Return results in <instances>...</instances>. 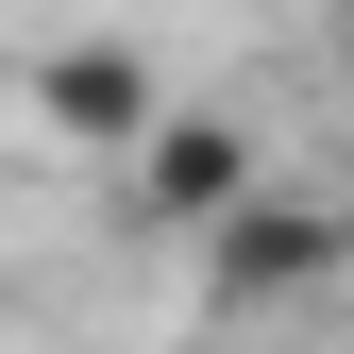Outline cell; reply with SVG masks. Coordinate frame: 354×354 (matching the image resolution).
I'll list each match as a JSON object with an SVG mask.
<instances>
[{"instance_id": "cell-1", "label": "cell", "mask_w": 354, "mask_h": 354, "mask_svg": "<svg viewBox=\"0 0 354 354\" xmlns=\"http://www.w3.org/2000/svg\"><path fill=\"white\" fill-rule=\"evenodd\" d=\"M118 203H136L152 236H186V253H203L236 203H270V136H253V118H219V102H169V118H152V152L118 169Z\"/></svg>"}, {"instance_id": "cell-2", "label": "cell", "mask_w": 354, "mask_h": 354, "mask_svg": "<svg viewBox=\"0 0 354 354\" xmlns=\"http://www.w3.org/2000/svg\"><path fill=\"white\" fill-rule=\"evenodd\" d=\"M17 102H34V136L136 169V152H152V118H169V68L136 51V34H51V51L17 68Z\"/></svg>"}, {"instance_id": "cell-3", "label": "cell", "mask_w": 354, "mask_h": 354, "mask_svg": "<svg viewBox=\"0 0 354 354\" xmlns=\"http://www.w3.org/2000/svg\"><path fill=\"white\" fill-rule=\"evenodd\" d=\"M337 270H354V219H337V203H304V186L236 203V219L203 236V287L236 304V321H270V304H321Z\"/></svg>"}, {"instance_id": "cell-4", "label": "cell", "mask_w": 354, "mask_h": 354, "mask_svg": "<svg viewBox=\"0 0 354 354\" xmlns=\"http://www.w3.org/2000/svg\"><path fill=\"white\" fill-rule=\"evenodd\" d=\"M337 84H354V17H337Z\"/></svg>"}]
</instances>
